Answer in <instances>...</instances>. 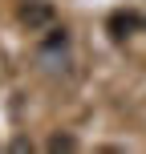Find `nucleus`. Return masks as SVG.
<instances>
[{
	"label": "nucleus",
	"instance_id": "1",
	"mask_svg": "<svg viewBox=\"0 0 146 154\" xmlns=\"http://www.w3.org/2000/svg\"><path fill=\"white\" fill-rule=\"evenodd\" d=\"M16 16H20V24H24L29 32L53 29V20H57V12H53V4H49V0H24V4L16 8Z\"/></svg>",
	"mask_w": 146,
	"mask_h": 154
},
{
	"label": "nucleus",
	"instance_id": "2",
	"mask_svg": "<svg viewBox=\"0 0 146 154\" xmlns=\"http://www.w3.org/2000/svg\"><path fill=\"white\" fill-rule=\"evenodd\" d=\"M110 29H114V37H130V32L138 29V16H130V12H118L114 20H110Z\"/></svg>",
	"mask_w": 146,
	"mask_h": 154
},
{
	"label": "nucleus",
	"instance_id": "3",
	"mask_svg": "<svg viewBox=\"0 0 146 154\" xmlns=\"http://www.w3.org/2000/svg\"><path fill=\"white\" fill-rule=\"evenodd\" d=\"M49 150H53V154H69V150H77V142L69 138V134H53V138H49Z\"/></svg>",
	"mask_w": 146,
	"mask_h": 154
},
{
	"label": "nucleus",
	"instance_id": "4",
	"mask_svg": "<svg viewBox=\"0 0 146 154\" xmlns=\"http://www.w3.org/2000/svg\"><path fill=\"white\" fill-rule=\"evenodd\" d=\"M12 150H16V154H24V150H33V142H29V138H16V142H12Z\"/></svg>",
	"mask_w": 146,
	"mask_h": 154
}]
</instances>
